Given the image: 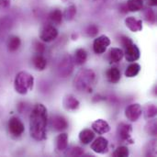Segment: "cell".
<instances>
[{
  "label": "cell",
  "mask_w": 157,
  "mask_h": 157,
  "mask_svg": "<svg viewBox=\"0 0 157 157\" xmlns=\"http://www.w3.org/2000/svg\"><path fill=\"white\" fill-rule=\"evenodd\" d=\"M75 14H76V7H75L74 5H72V6H68V7L65 9V11H64V13L63 14V16L65 17L66 20H72V19L75 17Z\"/></svg>",
  "instance_id": "cell-24"
},
{
  "label": "cell",
  "mask_w": 157,
  "mask_h": 157,
  "mask_svg": "<svg viewBox=\"0 0 157 157\" xmlns=\"http://www.w3.org/2000/svg\"><path fill=\"white\" fill-rule=\"evenodd\" d=\"M34 86L33 76L26 71L17 73L15 77L14 87L15 90L20 95H26L29 91L32 90Z\"/></svg>",
  "instance_id": "cell-2"
},
{
  "label": "cell",
  "mask_w": 157,
  "mask_h": 157,
  "mask_svg": "<svg viewBox=\"0 0 157 157\" xmlns=\"http://www.w3.org/2000/svg\"><path fill=\"white\" fill-rule=\"evenodd\" d=\"M126 26L133 32H138L143 29V22L141 19H137L134 17H129L125 19Z\"/></svg>",
  "instance_id": "cell-11"
},
{
  "label": "cell",
  "mask_w": 157,
  "mask_h": 157,
  "mask_svg": "<svg viewBox=\"0 0 157 157\" xmlns=\"http://www.w3.org/2000/svg\"><path fill=\"white\" fill-rule=\"evenodd\" d=\"M107 77L110 83L116 84L121 80V72L117 67H112L108 71Z\"/></svg>",
  "instance_id": "cell-18"
},
{
  "label": "cell",
  "mask_w": 157,
  "mask_h": 157,
  "mask_svg": "<svg viewBox=\"0 0 157 157\" xmlns=\"http://www.w3.org/2000/svg\"><path fill=\"white\" fill-rule=\"evenodd\" d=\"M33 65L35 66V68L39 71H43L46 68L47 65V61L46 59L41 55V54H37L33 57Z\"/></svg>",
  "instance_id": "cell-17"
},
{
  "label": "cell",
  "mask_w": 157,
  "mask_h": 157,
  "mask_svg": "<svg viewBox=\"0 0 157 157\" xmlns=\"http://www.w3.org/2000/svg\"><path fill=\"white\" fill-rule=\"evenodd\" d=\"M145 17H146V20L149 21V22H152L154 23L155 21V15L154 13V11L152 9H147L146 12H145Z\"/></svg>",
  "instance_id": "cell-27"
},
{
  "label": "cell",
  "mask_w": 157,
  "mask_h": 157,
  "mask_svg": "<svg viewBox=\"0 0 157 157\" xmlns=\"http://www.w3.org/2000/svg\"><path fill=\"white\" fill-rule=\"evenodd\" d=\"M56 147L61 152L67 149V147H68V135L66 133H61L57 136Z\"/></svg>",
  "instance_id": "cell-15"
},
{
  "label": "cell",
  "mask_w": 157,
  "mask_h": 157,
  "mask_svg": "<svg viewBox=\"0 0 157 157\" xmlns=\"http://www.w3.org/2000/svg\"><path fill=\"white\" fill-rule=\"evenodd\" d=\"M79 101L71 95H68L63 99V107L68 110H75L79 108Z\"/></svg>",
  "instance_id": "cell-13"
},
{
  "label": "cell",
  "mask_w": 157,
  "mask_h": 157,
  "mask_svg": "<svg viewBox=\"0 0 157 157\" xmlns=\"http://www.w3.org/2000/svg\"><path fill=\"white\" fill-rule=\"evenodd\" d=\"M83 154V151L81 150V148L79 147H76V148H74L73 152H72V155H75V156H79Z\"/></svg>",
  "instance_id": "cell-31"
},
{
  "label": "cell",
  "mask_w": 157,
  "mask_h": 157,
  "mask_svg": "<svg viewBox=\"0 0 157 157\" xmlns=\"http://www.w3.org/2000/svg\"><path fill=\"white\" fill-rule=\"evenodd\" d=\"M58 36V30L52 25L44 26L40 32V39L45 42H51L54 40Z\"/></svg>",
  "instance_id": "cell-3"
},
{
  "label": "cell",
  "mask_w": 157,
  "mask_h": 157,
  "mask_svg": "<svg viewBox=\"0 0 157 157\" xmlns=\"http://www.w3.org/2000/svg\"><path fill=\"white\" fill-rule=\"evenodd\" d=\"M129 150L127 147L125 146H121V147H118L115 152L113 153V156L115 157H127L129 156Z\"/></svg>",
  "instance_id": "cell-25"
},
{
  "label": "cell",
  "mask_w": 157,
  "mask_h": 157,
  "mask_svg": "<svg viewBox=\"0 0 157 157\" xmlns=\"http://www.w3.org/2000/svg\"><path fill=\"white\" fill-rule=\"evenodd\" d=\"M93 132L98 134H105L109 132L110 127L109 123L104 120H97L92 123Z\"/></svg>",
  "instance_id": "cell-10"
},
{
  "label": "cell",
  "mask_w": 157,
  "mask_h": 157,
  "mask_svg": "<svg viewBox=\"0 0 157 157\" xmlns=\"http://www.w3.org/2000/svg\"><path fill=\"white\" fill-rule=\"evenodd\" d=\"M124 56V52L120 48H112L109 52V59L113 63H119Z\"/></svg>",
  "instance_id": "cell-20"
},
{
  "label": "cell",
  "mask_w": 157,
  "mask_h": 157,
  "mask_svg": "<svg viewBox=\"0 0 157 157\" xmlns=\"http://www.w3.org/2000/svg\"><path fill=\"white\" fill-rule=\"evenodd\" d=\"M140 71H141V65L137 63H133L127 67L125 71V75L126 77H134L140 73Z\"/></svg>",
  "instance_id": "cell-22"
},
{
  "label": "cell",
  "mask_w": 157,
  "mask_h": 157,
  "mask_svg": "<svg viewBox=\"0 0 157 157\" xmlns=\"http://www.w3.org/2000/svg\"><path fill=\"white\" fill-rule=\"evenodd\" d=\"M127 9L131 12H137L140 11L144 6L143 0H129L127 2Z\"/></svg>",
  "instance_id": "cell-21"
},
{
  "label": "cell",
  "mask_w": 157,
  "mask_h": 157,
  "mask_svg": "<svg viewBox=\"0 0 157 157\" xmlns=\"http://www.w3.org/2000/svg\"><path fill=\"white\" fill-rule=\"evenodd\" d=\"M86 59H87V53H86V50H84V49H77L75 51L74 61H75V63L76 64L81 65V64L85 63Z\"/></svg>",
  "instance_id": "cell-19"
},
{
  "label": "cell",
  "mask_w": 157,
  "mask_h": 157,
  "mask_svg": "<svg viewBox=\"0 0 157 157\" xmlns=\"http://www.w3.org/2000/svg\"><path fill=\"white\" fill-rule=\"evenodd\" d=\"M150 6H156L157 5V0H148Z\"/></svg>",
  "instance_id": "cell-33"
},
{
  "label": "cell",
  "mask_w": 157,
  "mask_h": 157,
  "mask_svg": "<svg viewBox=\"0 0 157 157\" xmlns=\"http://www.w3.org/2000/svg\"><path fill=\"white\" fill-rule=\"evenodd\" d=\"M91 149L97 154H105L109 149V142L104 137H98L92 143Z\"/></svg>",
  "instance_id": "cell-8"
},
{
  "label": "cell",
  "mask_w": 157,
  "mask_h": 157,
  "mask_svg": "<svg viewBox=\"0 0 157 157\" xmlns=\"http://www.w3.org/2000/svg\"><path fill=\"white\" fill-rule=\"evenodd\" d=\"M156 107L155 105H149V106H147L146 110H145V118H147V119L154 118L156 115Z\"/></svg>",
  "instance_id": "cell-26"
},
{
  "label": "cell",
  "mask_w": 157,
  "mask_h": 157,
  "mask_svg": "<svg viewBox=\"0 0 157 157\" xmlns=\"http://www.w3.org/2000/svg\"><path fill=\"white\" fill-rule=\"evenodd\" d=\"M143 114V109L139 104H132L125 109V116L131 121H137Z\"/></svg>",
  "instance_id": "cell-6"
},
{
  "label": "cell",
  "mask_w": 157,
  "mask_h": 157,
  "mask_svg": "<svg viewBox=\"0 0 157 157\" xmlns=\"http://www.w3.org/2000/svg\"><path fill=\"white\" fill-rule=\"evenodd\" d=\"M21 45V40L17 36H11L7 41V50L10 52H14L19 49Z\"/></svg>",
  "instance_id": "cell-16"
},
{
  "label": "cell",
  "mask_w": 157,
  "mask_h": 157,
  "mask_svg": "<svg viewBox=\"0 0 157 157\" xmlns=\"http://www.w3.org/2000/svg\"><path fill=\"white\" fill-rule=\"evenodd\" d=\"M110 45V40L106 35L98 37L93 43V50L97 54H102L106 52L107 48Z\"/></svg>",
  "instance_id": "cell-5"
},
{
  "label": "cell",
  "mask_w": 157,
  "mask_h": 157,
  "mask_svg": "<svg viewBox=\"0 0 157 157\" xmlns=\"http://www.w3.org/2000/svg\"><path fill=\"white\" fill-rule=\"evenodd\" d=\"M11 0H0V8H6L10 5Z\"/></svg>",
  "instance_id": "cell-32"
},
{
  "label": "cell",
  "mask_w": 157,
  "mask_h": 157,
  "mask_svg": "<svg viewBox=\"0 0 157 157\" xmlns=\"http://www.w3.org/2000/svg\"><path fill=\"white\" fill-rule=\"evenodd\" d=\"M121 42H122V44H123V46H124L125 48H126L127 46H129L130 44L133 43L132 40L130 38H128V37H122V38H121Z\"/></svg>",
  "instance_id": "cell-30"
},
{
  "label": "cell",
  "mask_w": 157,
  "mask_h": 157,
  "mask_svg": "<svg viewBox=\"0 0 157 157\" xmlns=\"http://www.w3.org/2000/svg\"><path fill=\"white\" fill-rule=\"evenodd\" d=\"M87 34H88V36H90V37H94V36H96L97 34H98V29L96 27V26H94V25H91V26H89L88 27V29H87Z\"/></svg>",
  "instance_id": "cell-28"
},
{
  "label": "cell",
  "mask_w": 157,
  "mask_h": 157,
  "mask_svg": "<svg viewBox=\"0 0 157 157\" xmlns=\"http://www.w3.org/2000/svg\"><path fill=\"white\" fill-rule=\"evenodd\" d=\"M47 121L46 107L42 104H36L29 117V134L34 140L40 142L46 139Z\"/></svg>",
  "instance_id": "cell-1"
},
{
  "label": "cell",
  "mask_w": 157,
  "mask_h": 157,
  "mask_svg": "<svg viewBox=\"0 0 157 157\" xmlns=\"http://www.w3.org/2000/svg\"><path fill=\"white\" fill-rule=\"evenodd\" d=\"M132 125L127 124V123H121L118 126V129H117V133H118L119 137L122 141L130 142L131 144L132 143V140L131 139V137H132Z\"/></svg>",
  "instance_id": "cell-7"
},
{
  "label": "cell",
  "mask_w": 157,
  "mask_h": 157,
  "mask_svg": "<svg viewBox=\"0 0 157 157\" xmlns=\"http://www.w3.org/2000/svg\"><path fill=\"white\" fill-rule=\"evenodd\" d=\"M95 138V132L92 130L85 129L79 133V140L83 144H90Z\"/></svg>",
  "instance_id": "cell-14"
},
{
  "label": "cell",
  "mask_w": 157,
  "mask_h": 157,
  "mask_svg": "<svg viewBox=\"0 0 157 157\" xmlns=\"http://www.w3.org/2000/svg\"><path fill=\"white\" fill-rule=\"evenodd\" d=\"M35 49L39 54H41L44 52V46L40 42H35Z\"/></svg>",
  "instance_id": "cell-29"
},
{
  "label": "cell",
  "mask_w": 157,
  "mask_h": 157,
  "mask_svg": "<svg viewBox=\"0 0 157 157\" xmlns=\"http://www.w3.org/2000/svg\"><path fill=\"white\" fill-rule=\"evenodd\" d=\"M52 126L55 131L61 132L68 127V122L62 116H54L52 119Z\"/></svg>",
  "instance_id": "cell-12"
},
{
  "label": "cell",
  "mask_w": 157,
  "mask_h": 157,
  "mask_svg": "<svg viewBox=\"0 0 157 157\" xmlns=\"http://www.w3.org/2000/svg\"><path fill=\"white\" fill-rule=\"evenodd\" d=\"M8 130L10 133L15 137H19L23 134L25 127L23 122L17 117H13L8 121Z\"/></svg>",
  "instance_id": "cell-4"
},
{
  "label": "cell",
  "mask_w": 157,
  "mask_h": 157,
  "mask_svg": "<svg viewBox=\"0 0 157 157\" xmlns=\"http://www.w3.org/2000/svg\"><path fill=\"white\" fill-rule=\"evenodd\" d=\"M124 55H125L126 61L135 62L140 58V50L135 44L132 43L126 47V51L124 52Z\"/></svg>",
  "instance_id": "cell-9"
},
{
  "label": "cell",
  "mask_w": 157,
  "mask_h": 157,
  "mask_svg": "<svg viewBox=\"0 0 157 157\" xmlns=\"http://www.w3.org/2000/svg\"><path fill=\"white\" fill-rule=\"evenodd\" d=\"M50 19L52 20V22H53L54 24H60L63 20V13L60 9H54L50 13Z\"/></svg>",
  "instance_id": "cell-23"
}]
</instances>
